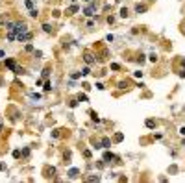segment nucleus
Segmentation results:
<instances>
[{
	"label": "nucleus",
	"mask_w": 185,
	"mask_h": 183,
	"mask_svg": "<svg viewBox=\"0 0 185 183\" xmlns=\"http://www.w3.org/2000/svg\"><path fill=\"white\" fill-rule=\"evenodd\" d=\"M83 59H85V63H87V65H93V63H96V57H94L93 54L89 52V50H87V52H83Z\"/></svg>",
	"instance_id": "nucleus-1"
},
{
	"label": "nucleus",
	"mask_w": 185,
	"mask_h": 183,
	"mask_svg": "<svg viewBox=\"0 0 185 183\" xmlns=\"http://www.w3.org/2000/svg\"><path fill=\"white\" fill-rule=\"evenodd\" d=\"M15 32H17V33L28 32V24H24V22H15Z\"/></svg>",
	"instance_id": "nucleus-2"
},
{
	"label": "nucleus",
	"mask_w": 185,
	"mask_h": 183,
	"mask_svg": "<svg viewBox=\"0 0 185 183\" xmlns=\"http://www.w3.org/2000/svg\"><path fill=\"white\" fill-rule=\"evenodd\" d=\"M94 7H96V4L91 2V6H87V7L83 9V15H87V17H93V15L96 13V11H94Z\"/></svg>",
	"instance_id": "nucleus-3"
},
{
	"label": "nucleus",
	"mask_w": 185,
	"mask_h": 183,
	"mask_svg": "<svg viewBox=\"0 0 185 183\" xmlns=\"http://www.w3.org/2000/svg\"><path fill=\"white\" fill-rule=\"evenodd\" d=\"M31 37H33V35H31V32H30V30H28V32H24V33H17V39H19V41H30V39Z\"/></svg>",
	"instance_id": "nucleus-4"
},
{
	"label": "nucleus",
	"mask_w": 185,
	"mask_h": 183,
	"mask_svg": "<svg viewBox=\"0 0 185 183\" xmlns=\"http://www.w3.org/2000/svg\"><path fill=\"white\" fill-rule=\"evenodd\" d=\"M6 67L11 69V71L15 72V69H17V63H15V59H7V61H6Z\"/></svg>",
	"instance_id": "nucleus-5"
},
{
	"label": "nucleus",
	"mask_w": 185,
	"mask_h": 183,
	"mask_svg": "<svg viewBox=\"0 0 185 183\" xmlns=\"http://www.w3.org/2000/svg\"><path fill=\"white\" fill-rule=\"evenodd\" d=\"M113 159H117L113 154H109V152H106V154H104V161H106V163H111Z\"/></svg>",
	"instance_id": "nucleus-6"
},
{
	"label": "nucleus",
	"mask_w": 185,
	"mask_h": 183,
	"mask_svg": "<svg viewBox=\"0 0 185 183\" xmlns=\"http://www.w3.org/2000/svg\"><path fill=\"white\" fill-rule=\"evenodd\" d=\"M78 174H80V172H78V168H70L69 170V178H70V180H76Z\"/></svg>",
	"instance_id": "nucleus-7"
},
{
	"label": "nucleus",
	"mask_w": 185,
	"mask_h": 183,
	"mask_svg": "<svg viewBox=\"0 0 185 183\" xmlns=\"http://www.w3.org/2000/svg\"><path fill=\"white\" fill-rule=\"evenodd\" d=\"M102 146H104V148H109V146H111V139L104 137V139H102Z\"/></svg>",
	"instance_id": "nucleus-8"
},
{
	"label": "nucleus",
	"mask_w": 185,
	"mask_h": 183,
	"mask_svg": "<svg viewBox=\"0 0 185 183\" xmlns=\"http://www.w3.org/2000/svg\"><path fill=\"white\" fill-rule=\"evenodd\" d=\"M17 39V32H7V41H15Z\"/></svg>",
	"instance_id": "nucleus-9"
},
{
	"label": "nucleus",
	"mask_w": 185,
	"mask_h": 183,
	"mask_svg": "<svg viewBox=\"0 0 185 183\" xmlns=\"http://www.w3.org/2000/svg\"><path fill=\"white\" fill-rule=\"evenodd\" d=\"M78 11V6H70L69 9H67V15H74Z\"/></svg>",
	"instance_id": "nucleus-10"
},
{
	"label": "nucleus",
	"mask_w": 185,
	"mask_h": 183,
	"mask_svg": "<svg viewBox=\"0 0 185 183\" xmlns=\"http://www.w3.org/2000/svg\"><path fill=\"white\" fill-rule=\"evenodd\" d=\"M135 11H137V13H144V11H146V6H141V4H139V6L135 7Z\"/></svg>",
	"instance_id": "nucleus-11"
},
{
	"label": "nucleus",
	"mask_w": 185,
	"mask_h": 183,
	"mask_svg": "<svg viewBox=\"0 0 185 183\" xmlns=\"http://www.w3.org/2000/svg\"><path fill=\"white\" fill-rule=\"evenodd\" d=\"M146 126H148V128H156V120H154V118H148V120H146Z\"/></svg>",
	"instance_id": "nucleus-12"
},
{
	"label": "nucleus",
	"mask_w": 185,
	"mask_h": 183,
	"mask_svg": "<svg viewBox=\"0 0 185 183\" xmlns=\"http://www.w3.org/2000/svg\"><path fill=\"white\" fill-rule=\"evenodd\" d=\"M43 30H45L46 33H50V32H52V26H50V24H43Z\"/></svg>",
	"instance_id": "nucleus-13"
},
{
	"label": "nucleus",
	"mask_w": 185,
	"mask_h": 183,
	"mask_svg": "<svg viewBox=\"0 0 185 183\" xmlns=\"http://www.w3.org/2000/svg\"><path fill=\"white\" fill-rule=\"evenodd\" d=\"M89 72H91V69H89V67H83V69H81V76H87Z\"/></svg>",
	"instance_id": "nucleus-14"
},
{
	"label": "nucleus",
	"mask_w": 185,
	"mask_h": 183,
	"mask_svg": "<svg viewBox=\"0 0 185 183\" xmlns=\"http://www.w3.org/2000/svg\"><path fill=\"white\" fill-rule=\"evenodd\" d=\"M89 115H91V118H93V120H96V122H100V118H98V115H96V113H94V111H91V113H89Z\"/></svg>",
	"instance_id": "nucleus-15"
},
{
	"label": "nucleus",
	"mask_w": 185,
	"mask_h": 183,
	"mask_svg": "<svg viewBox=\"0 0 185 183\" xmlns=\"http://www.w3.org/2000/svg\"><path fill=\"white\" fill-rule=\"evenodd\" d=\"M122 139H124V135H122V133H117V135H115V141H117V142H120Z\"/></svg>",
	"instance_id": "nucleus-16"
},
{
	"label": "nucleus",
	"mask_w": 185,
	"mask_h": 183,
	"mask_svg": "<svg viewBox=\"0 0 185 183\" xmlns=\"http://www.w3.org/2000/svg\"><path fill=\"white\" fill-rule=\"evenodd\" d=\"M120 17H128V9H126V7L120 9Z\"/></svg>",
	"instance_id": "nucleus-17"
},
{
	"label": "nucleus",
	"mask_w": 185,
	"mask_h": 183,
	"mask_svg": "<svg viewBox=\"0 0 185 183\" xmlns=\"http://www.w3.org/2000/svg\"><path fill=\"white\" fill-rule=\"evenodd\" d=\"M26 7H28V9H33V4H31V0H26Z\"/></svg>",
	"instance_id": "nucleus-18"
},
{
	"label": "nucleus",
	"mask_w": 185,
	"mask_h": 183,
	"mask_svg": "<svg viewBox=\"0 0 185 183\" xmlns=\"http://www.w3.org/2000/svg\"><path fill=\"white\" fill-rule=\"evenodd\" d=\"M128 85H130L128 81H120V83H119V87H120V89H126V87H128Z\"/></svg>",
	"instance_id": "nucleus-19"
},
{
	"label": "nucleus",
	"mask_w": 185,
	"mask_h": 183,
	"mask_svg": "<svg viewBox=\"0 0 185 183\" xmlns=\"http://www.w3.org/2000/svg\"><path fill=\"white\" fill-rule=\"evenodd\" d=\"M98 180H100L98 176H89V178H87V181H98Z\"/></svg>",
	"instance_id": "nucleus-20"
},
{
	"label": "nucleus",
	"mask_w": 185,
	"mask_h": 183,
	"mask_svg": "<svg viewBox=\"0 0 185 183\" xmlns=\"http://www.w3.org/2000/svg\"><path fill=\"white\" fill-rule=\"evenodd\" d=\"M78 100H81V102H87V94H80V96H78Z\"/></svg>",
	"instance_id": "nucleus-21"
},
{
	"label": "nucleus",
	"mask_w": 185,
	"mask_h": 183,
	"mask_svg": "<svg viewBox=\"0 0 185 183\" xmlns=\"http://www.w3.org/2000/svg\"><path fill=\"white\" fill-rule=\"evenodd\" d=\"M113 22H115V17H113V15H109V17H108V24H113Z\"/></svg>",
	"instance_id": "nucleus-22"
},
{
	"label": "nucleus",
	"mask_w": 185,
	"mask_h": 183,
	"mask_svg": "<svg viewBox=\"0 0 185 183\" xmlns=\"http://www.w3.org/2000/svg\"><path fill=\"white\" fill-rule=\"evenodd\" d=\"M48 74H50V69H45L43 71V78H48Z\"/></svg>",
	"instance_id": "nucleus-23"
},
{
	"label": "nucleus",
	"mask_w": 185,
	"mask_h": 183,
	"mask_svg": "<svg viewBox=\"0 0 185 183\" xmlns=\"http://www.w3.org/2000/svg\"><path fill=\"white\" fill-rule=\"evenodd\" d=\"M111 69H113V71H119L120 65H119V63H113V65H111Z\"/></svg>",
	"instance_id": "nucleus-24"
},
{
	"label": "nucleus",
	"mask_w": 185,
	"mask_h": 183,
	"mask_svg": "<svg viewBox=\"0 0 185 183\" xmlns=\"http://www.w3.org/2000/svg\"><path fill=\"white\" fill-rule=\"evenodd\" d=\"M50 87H52V83H50V81H46V83H45V91H50Z\"/></svg>",
	"instance_id": "nucleus-25"
},
{
	"label": "nucleus",
	"mask_w": 185,
	"mask_h": 183,
	"mask_svg": "<svg viewBox=\"0 0 185 183\" xmlns=\"http://www.w3.org/2000/svg\"><path fill=\"white\" fill-rule=\"evenodd\" d=\"M30 15L31 17H37V9H30Z\"/></svg>",
	"instance_id": "nucleus-26"
},
{
	"label": "nucleus",
	"mask_w": 185,
	"mask_h": 183,
	"mask_svg": "<svg viewBox=\"0 0 185 183\" xmlns=\"http://www.w3.org/2000/svg\"><path fill=\"white\" fill-rule=\"evenodd\" d=\"M15 72H17V74H21V72H24V69H22V67H17V69H15Z\"/></svg>",
	"instance_id": "nucleus-27"
},
{
	"label": "nucleus",
	"mask_w": 185,
	"mask_h": 183,
	"mask_svg": "<svg viewBox=\"0 0 185 183\" xmlns=\"http://www.w3.org/2000/svg\"><path fill=\"white\" fill-rule=\"evenodd\" d=\"M4 168H6V166H4V163H0V170H4Z\"/></svg>",
	"instance_id": "nucleus-28"
},
{
	"label": "nucleus",
	"mask_w": 185,
	"mask_h": 183,
	"mask_svg": "<svg viewBox=\"0 0 185 183\" xmlns=\"http://www.w3.org/2000/svg\"><path fill=\"white\" fill-rule=\"evenodd\" d=\"M182 32L185 33V22H183V26H182Z\"/></svg>",
	"instance_id": "nucleus-29"
},
{
	"label": "nucleus",
	"mask_w": 185,
	"mask_h": 183,
	"mask_svg": "<svg viewBox=\"0 0 185 183\" xmlns=\"http://www.w3.org/2000/svg\"><path fill=\"white\" fill-rule=\"evenodd\" d=\"M85 2H94V0H85Z\"/></svg>",
	"instance_id": "nucleus-30"
},
{
	"label": "nucleus",
	"mask_w": 185,
	"mask_h": 183,
	"mask_svg": "<svg viewBox=\"0 0 185 183\" xmlns=\"http://www.w3.org/2000/svg\"><path fill=\"white\" fill-rule=\"evenodd\" d=\"M0 130H2V122H0Z\"/></svg>",
	"instance_id": "nucleus-31"
},
{
	"label": "nucleus",
	"mask_w": 185,
	"mask_h": 183,
	"mask_svg": "<svg viewBox=\"0 0 185 183\" xmlns=\"http://www.w3.org/2000/svg\"><path fill=\"white\" fill-rule=\"evenodd\" d=\"M70 2H76V0H70Z\"/></svg>",
	"instance_id": "nucleus-32"
}]
</instances>
